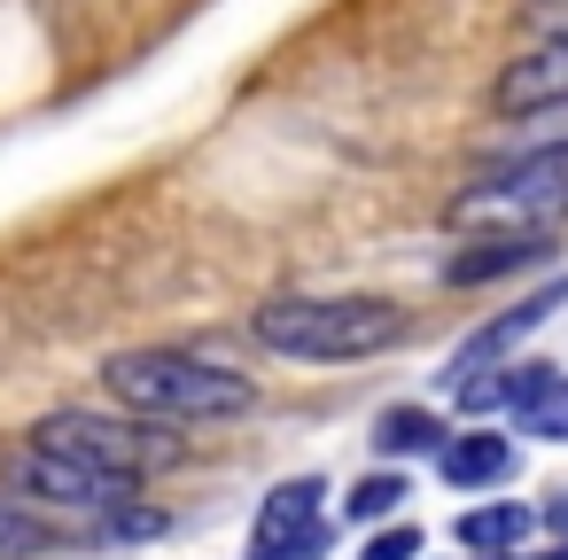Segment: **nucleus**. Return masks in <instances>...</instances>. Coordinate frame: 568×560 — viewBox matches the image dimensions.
<instances>
[{"label": "nucleus", "mask_w": 568, "mask_h": 560, "mask_svg": "<svg viewBox=\"0 0 568 560\" xmlns=\"http://www.w3.org/2000/svg\"><path fill=\"white\" fill-rule=\"evenodd\" d=\"M459 544H475V552H514L521 537H529V506H475V513H459V529H452Z\"/></svg>", "instance_id": "nucleus-11"}, {"label": "nucleus", "mask_w": 568, "mask_h": 560, "mask_svg": "<svg viewBox=\"0 0 568 560\" xmlns=\"http://www.w3.org/2000/svg\"><path fill=\"white\" fill-rule=\"evenodd\" d=\"M545 521H552V529H568V490H560V498L545 506Z\"/></svg>", "instance_id": "nucleus-18"}, {"label": "nucleus", "mask_w": 568, "mask_h": 560, "mask_svg": "<svg viewBox=\"0 0 568 560\" xmlns=\"http://www.w3.org/2000/svg\"><path fill=\"white\" fill-rule=\"evenodd\" d=\"M0 475H9L32 506H63V513H110L133 482L125 475H102V467H79V459H63V451H40V444H24V451H9L0 459Z\"/></svg>", "instance_id": "nucleus-5"}, {"label": "nucleus", "mask_w": 568, "mask_h": 560, "mask_svg": "<svg viewBox=\"0 0 568 560\" xmlns=\"http://www.w3.org/2000/svg\"><path fill=\"white\" fill-rule=\"evenodd\" d=\"M444 218L459 234H560V218H568V141L537 149V156H514L506 172L475 180L467 195H452Z\"/></svg>", "instance_id": "nucleus-3"}, {"label": "nucleus", "mask_w": 568, "mask_h": 560, "mask_svg": "<svg viewBox=\"0 0 568 560\" xmlns=\"http://www.w3.org/2000/svg\"><path fill=\"white\" fill-rule=\"evenodd\" d=\"M560 304H568V273H552L545 288H529V296H521V304H514L506 319H490V327H475V335H467V343L452 350V366H444V381H467V374H483V366H498V358H506V350H514L521 335H537V327H545V319H552Z\"/></svg>", "instance_id": "nucleus-7"}, {"label": "nucleus", "mask_w": 568, "mask_h": 560, "mask_svg": "<svg viewBox=\"0 0 568 560\" xmlns=\"http://www.w3.org/2000/svg\"><path fill=\"white\" fill-rule=\"evenodd\" d=\"M521 32H529V40H568V0H529V9H521Z\"/></svg>", "instance_id": "nucleus-16"}, {"label": "nucleus", "mask_w": 568, "mask_h": 560, "mask_svg": "<svg viewBox=\"0 0 568 560\" xmlns=\"http://www.w3.org/2000/svg\"><path fill=\"white\" fill-rule=\"evenodd\" d=\"M397 498H405V475H366V482H358V490H351L343 506H351L358 521H382V513H389Z\"/></svg>", "instance_id": "nucleus-15"}, {"label": "nucleus", "mask_w": 568, "mask_h": 560, "mask_svg": "<svg viewBox=\"0 0 568 560\" xmlns=\"http://www.w3.org/2000/svg\"><path fill=\"white\" fill-rule=\"evenodd\" d=\"M552 257V234H475L467 250L444 257V281L452 288H483V281H506V273H529Z\"/></svg>", "instance_id": "nucleus-9"}, {"label": "nucleus", "mask_w": 568, "mask_h": 560, "mask_svg": "<svg viewBox=\"0 0 568 560\" xmlns=\"http://www.w3.org/2000/svg\"><path fill=\"white\" fill-rule=\"evenodd\" d=\"M327 537V482L296 475L281 482L265 506H257V529H250V560H312Z\"/></svg>", "instance_id": "nucleus-6"}, {"label": "nucleus", "mask_w": 568, "mask_h": 560, "mask_svg": "<svg viewBox=\"0 0 568 560\" xmlns=\"http://www.w3.org/2000/svg\"><path fill=\"white\" fill-rule=\"evenodd\" d=\"M32 444L40 451H63V459H79V467H102V475H125V482H141L149 467H172L180 459V444H164L156 428H141V420H110V413H48L40 428H32Z\"/></svg>", "instance_id": "nucleus-4"}, {"label": "nucleus", "mask_w": 568, "mask_h": 560, "mask_svg": "<svg viewBox=\"0 0 568 560\" xmlns=\"http://www.w3.org/2000/svg\"><path fill=\"white\" fill-rule=\"evenodd\" d=\"M537 560H568V544H552V552H537Z\"/></svg>", "instance_id": "nucleus-19"}, {"label": "nucleus", "mask_w": 568, "mask_h": 560, "mask_svg": "<svg viewBox=\"0 0 568 560\" xmlns=\"http://www.w3.org/2000/svg\"><path fill=\"white\" fill-rule=\"evenodd\" d=\"M102 381L141 413V420H234L257 405V381L234 366H211L195 350H118Z\"/></svg>", "instance_id": "nucleus-2"}, {"label": "nucleus", "mask_w": 568, "mask_h": 560, "mask_svg": "<svg viewBox=\"0 0 568 560\" xmlns=\"http://www.w3.org/2000/svg\"><path fill=\"white\" fill-rule=\"evenodd\" d=\"M250 335L281 358L343 366V358H374V350L405 343V304H389V296H273V304H257Z\"/></svg>", "instance_id": "nucleus-1"}, {"label": "nucleus", "mask_w": 568, "mask_h": 560, "mask_svg": "<svg viewBox=\"0 0 568 560\" xmlns=\"http://www.w3.org/2000/svg\"><path fill=\"white\" fill-rule=\"evenodd\" d=\"M498 475H514V444L506 436H452L444 444V482L452 490H483Z\"/></svg>", "instance_id": "nucleus-10"}, {"label": "nucleus", "mask_w": 568, "mask_h": 560, "mask_svg": "<svg viewBox=\"0 0 568 560\" xmlns=\"http://www.w3.org/2000/svg\"><path fill=\"white\" fill-rule=\"evenodd\" d=\"M24 552H48V521H32L24 506L0 498V560H24Z\"/></svg>", "instance_id": "nucleus-13"}, {"label": "nucleus", "mask_w": 568, "mask_h": 560, "mask_svg": "<svg viewBox=\"0 0 568 560\" xmlns=\"http://www.w3.org/2000/svg\"><path fill=\"white\" fill-rule=\"evenodd\" d=\"M436 436H444V428H436V413H420V405H397V413H382V428H374V444L397 451V459H405V451H428Z\"/></svg>", "instance_id": "nucleus-12"}, {"label": "nucleus", "mask_w": 568, "mask_h": 560, "mask_svg": "<svg viewBox=\"0 0 568 560\" xmlns=\"http://www.w3.org/2000/svg\"><path fill=\"white\" fill-rule=\"evenodd\" d=\"M490 102L506 118H537V110H568V40H537L521 63H506V79L490 86Z\"/></svg>", "instance_id": "nucleus-8"}, {"label": "nucleus", "mask_w": 568, "mask_h": 560, "mask_svg": "<svg viewBox=\"0 0 568 560\" xmlns=\"http://www.w3.org/2000/svg\"><path fill=\"white\" fill-rule=\"evenodd\" d=\"M521 428H529V436H545V444H568V381H552V389L521 413Z\"/></svg>", "instance_id": "nucleus-14"}, {"label": "nucleus", "mask_w": 568, "mask_h": 560, "mask_svg": "<svg viewBox=\"0 0 568 560\" xmlns=\"http://www.w3.org/2000/svg\"><path fill=\"white\" fill-rule=\"evenodd\" d=\"M413 552H420V529H405V521H397L389 537H374V544H366V560H413Z\"/></svg>", "instance_id": "nucleus-17"}]
</instances>
